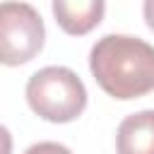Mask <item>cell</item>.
Masks as SVG:
<instances>
[{
    "label": "cell",
    "instance_id": "obj_1",
    "mask_svg": "<svg viewBox=\"0 0 154 154\" xmlns=\"http://www.w3.org/2000/svg\"><path fill=\"white\" fill-rule=\"evenodd\" d=\"M89 70L108 96L140 99L154 91V46L137 36L106 34L91 46Z\"/></svg>",
    "mask_w": 154,
    "mask_h": 154
},
{
    "label": "cell",
    "instance_id": "obj_2",
    "mask_svg": "<svg viewBox=\"0 0 154 154\" xmlns=\"http://www.w3.org/2000/svg\"><path fill=\"white\" fill-rule=\"evenodd\" d=\"M26 101L38 118L51 123H70L87 108V89L70 67L48 65L29 77Z\"/></svg>",
    "mask_w": 154,
    "mask_h": 154
},
{
    "label": "cell",
    "instance_id": "obj_3",
    "mask_svg": "<svg viewBox=\"0 0 154 154\" xmlns=\"http://www.w3.org/2000/svg\"><path fill=\"white\" fill-rule=\"evenodd\" d=\"M46 41L41 14L19 0L0 2V65H24L38 55Z\"/></svg>",
    "mask_w": 154,
    "mask_h": 154
},
{
    "label": "cell",
    "instance_id": "obj_4",
    "mask_svg": "<svg viewBox=\"0 0 154 154\" xmlns=\"http://www.w3.org/2000/svg\"><path fill=\"white\" fill-rule=\"evenodd\" d=\"M106 0H53V14L70 36H84L103 19Z\"/></svg>",
    "mask_w": 154,
    "mask_h": 154
},
{
    "label": "cell",
    "instance_id": "obj_5",
    "mask_svg": "<svg viewBox=\"0 0 154 154\" xmlns=\"http://www.w3.org/2000/svg\"><path fill=\"white\" fill-rule=\"evenodd\" d=\"M118 154H154V108L137 111L118 125Z\"/></svg>",
    "mask_w": 154,
    "mask_h": 154
},
{
    "label": "cell",
    "instance_id": "obj_6",
    "mask_svg": "<svg viewBox=\"0 0 154 154\" xmlns=\"http://www.w3.org/2000/svg\"><path fill=\"white\" fill-rule=\"evenodd\" d=\"M24 154H72V152L60 142H38V144H31Z\"/></svg>",
    "mask_w": 154,
    "mask_h": 154
},
{
    "label": "cell",
    "instance_id": "obj_7",
    "mask_svg": "<svg viewBox=\"0 0 154 154\" xmlns=\"http://www.w3.org/2000/svg\"><path fill=\"white\" fill-rule=\"evenodd\" d=\"M0 154H12V135L5 125H0Z\"/></svg>",
    "mask_w": 154,
    "mask_h": 154
},
{
    "label": "cell",
    "instance_id": "obj_8",
    "mask_svg": "<svg viewBox=\"0 0 154 154\" xmlns=\"http://www.w3.org/2000/svg\"><path fill=\"white\" fill-rule=\"evenodd\" d=\"M142 12H144V22H147V26L154 31V0H144Z\"/></svg>",
    "mask_w": 154,
    "mask_h": 154
}]
</instances>
